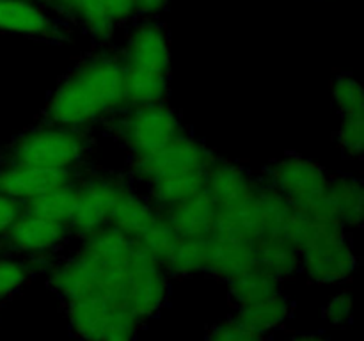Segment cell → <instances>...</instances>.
<instances>
[{"label": "cell", "instance_id": "cell-14", "mask_svg": "<svg viewBox=\"0 0 364 341\" xmlns=\"http://www.w3.org/2000/svg\"><path fill=\"white\" fill-rule=\"evenodd\" d=\"M331 96L340 112L338 146L345 158L359 160L364 149V91L354 75L340 73L331 84Z\"/></svg>", "mask_w": 364, "mask_h": 341}, {"label": "cell", "instance_id": "cell-3", "mask_svg": "<svg viewBox=\"0 0 364 341\" xmlns=\"http://www.w3.org/2000/svg\"><path fill=\"white\" fill-rule=\"evenodd\" d=\"M215 153L188 131L153 155L128 158L127 176L159 210H166L206 187Z\"/></svg>", "mask_w": 364, "mask_h": 341}, {"label": "cell", "instance_id": "cell-21", "mask_svg": "<svg viewBox=\"0 0 364 341\" xmlns=\"http://www.w3.org/2000/svg\"><path fill=\"white\" fill-rule=\"evenodd\" d=\"M329 212L345 229L361 227L364 215L363 181L352 174L331 176L327 190Z\"/></svg>", "mask_w": 364, "mask_h": 341}, {"label": "cell", "instance_id": "cell-12", "mask_svg": "<svg viewBox=\"0 0 364 341\" xmlns=\"http://www.w3.org/2000/svg\"><path fill=\"white\" fill-rule=\"evenodd\" d=\"M77 185V205L68 224L71 237L77 240L109 226L114 206L128 188L134 187L127 174L116 173L80 174Z\"/></svg>", "mask_w": 364, "mask_h": 341}, {"label": "cell", "instance_id": "cell-7", "mask_svg": "<svg viewBox=\"0 0 364 341\" xmlns=\"http://www.w3.org/2000/svg\"><path fill=\"white\" fill-rule=\"evenodd\" d=\"M107 124L128 158L153 155L187 131L181 117L167 102L127 105Z\"/></svg>", "mask_w": 364, "mask_h": 341}, {"label": "cell", "instance_id": "cell-5", "mask_svg": "<svg viewBox=\"0 0 364 341\" xmlns=\"http://www.w3.org/2000/svg\"><path fill=\"white\" fill-rule=\"evenodd\" d=\"M291 242L299 249V272L315 284L347 283L358 270L354 245L338 220L299 213Z\"/></svg>", "mask_w": 364, "mask_h": 341}, {"label": "cell", "instance_id": "cell-18", "mask_svg": "<svg viewBox=\"0 0 364 341\" xmlns=\"http://www.w3.org/2000/svg\"><path fill=\"white\" fill-rule=\"evenodd\" d=\"M160 212L164 213L174 233L185 240H205L217 227L215 205L206 190Z\"/></svg>", "mask_w": 364, "mask_h": 341}, {"label": "cell", "instance_id": "cell-32", "mask_svg": "<svg viewBox=\"0 0 364 341\" xmlns=\"http://www.w3.org/2000/svg\"><path fill=\"white\" fill-rule=\"evenodd\" d=\"M290 341H329V337L322 332H299L294 334Z\"/></svg>", "mask_w": 364, "mask_h": 341}, {"label": "cell", "instance_id": "cell-25", "mask_svg": "<svg viewBox=\"0 0 364 341\" xmlns=\"http://www.w3.org/2000/svg\"><path fill=\"white\" fill-rule=\"evenodd\" d=\"M206 240V238H205ZM180 238L174 251L164 263L171 277H192L206 274V242Z\"/></svg>", "mask_w": 364, "mask_h": 341}, {"label": "cell", "instance_id": "cell-29", "mask_svg": "<svg viewBox=\"0 0 364 341\" xmlns=\"http://www.w3.org/2000/svg\"><path fill=\"white\" fill-rule=\"evenodd\" d=\"M21 210H23V205H21V202L0 194V240L6 237L9 227L13 226L16 217L21 213Z\"/></svg>", "mask_w": 364, "mask_h": 341}, {"label": "cell", "instance_id": "cell-13", "mask_svg": "<svg viewBox=\"0 0 364 341\" xmlns=\"http://www.w3.org/2000/svg\"><path fill=\"white\" fill-rule=\"evenodd\" d=\"M71 25L41 0H0V32L46 43L70 39Z\"/></svg>", "mask_w": 364, "mask_h": 341}, {"label": "cell", "instance_id": "cell-23", "mask_svg": "<svg viewBox=\"0 0 364 341\" xmlns=\"http://www.w3.org/2000/svg\"><path fill=\"white\" fill-rule=\"evenodd\" d=\"M226 284L228 295H230V301L233 302L235 308L251 304V302L270 297V295L283 290V286H281L283 281H279L269 270H265L259 265H252L251 269L235 276Z\"/></svg>", "mask_w": 364, "mask_h": 341}, {"label": "cell", "instance_id": "cell-1", "mask_svg": "<svg viewBox=\"0 0 364 341\" xmlns=\"http://www.w3.org/2000/svg\"><path fill=\"white\" fill-rule=\"evenodd\" d=\"M45 274L63 302L100 298L121 305L142 323L159 315L169 297L167 270L110 226L80 238L77 251L53 259Z\"/></svg>", "mask_w": 364, "mask_h": 341}, {"label": "cell", "instance_id": "cell-16", "mask_svg": "<svg viewBox=\"0 0 364 341\" xmlns=\"http://www.w3.org/2000/svg\"><path fill=\"white\" fill-rule=\"evenodd\" d=\"M206 274L228 283L256 265L255 240L231 227L219 226L206 238Z\"/></svg>", "mask_w": 364, "mask_h": 341}, {"label": "cell", "instance_id": "cell-11", "mask_svg": "<svg viewBox=\"0 0 364 341\" xmlns=\"http://www.w3.org/2000/svg\"><path fill=\"white\" fill-rule=\"evenodd\" d=\"M70 330L80 341H137L144 323L130 311L100 298L64 302Z\"/></svg>", "mask_w": 364, "mask_h": 341}, {"label": "cell", "instance_id": "cell-10", "mask_svg": "<svg viewBox=\"0 0 364 341\" xmlns=\"http://www.w3.org/2000/svg\"><path fill=\"white\" fill-rule=\"evenodd\" d=\"M70 238L73 237L68 224L23 208L0 240V252L34 261L45 272Z\"/></svg>", "mask_w": 364, "mask_h": 341}, {"label": "cell", "instance_id": "cell-20", "mask_svg": "<svg viewBox=\"0 0 364 341\" xmlns=\"http://www.w3.org/2000/svg\"><path fill=\"white\" fill-rule=\"evenodd\" d=\"M233 316L249 329L256 330L263 336H269L276 330H281L290 322V318L294 316V302L281 290L270 297L251 302V304L238 305L235 308Z\"/></svg>", "mask_w": 364, "mask_h": 341}, {"label": "cell", "instance_id": "cell-31", "mask_svg": "<svg viewBox=\"0 0 364 341\" xmlns=\"http://www.w3.org/2000/svg\"><path fill=\"white\" fill-rule=\"evenodd\" d=\"M46 7L53 11L59 18H63L66 23L71 25V16H73V9L77 6L78 0H41ZM73 27V25H71Z\"/></svg>", "mask_w": 364, "mask_h": 341}, {"label": "cell", "instance_id": "cell-19", "mask_svg": "<svg viewBox=\"0 0 364 341\" xmlns=\"http://www.w3.org/2000/svg\"><path fill=\"white\" fill-rule=\"evenodd\" d=\"M160 217H162V212L134 185L124 192L123 197L114 206L109 226L130 238L134 244H137L155 226Z\"/></svg>", "mask_w": 364, "mask_h": 341}, {"label": "cell", "instance_id": "cell-8", "mask_svg": "<svg viewBox=\"0 0 364 341\" xmlns=\"http://www.w3.org/2000/svg\"><path fill=\"white\" fill-rule=\"evenodd\" d=\"M262 180L299 213L334 219L327 202L331 174L315 160L288 153L269 163Z\"/></svg>", "mask_w": 364, "mask_h": 341}, {"label": "cell", "instance_id": "cell-15", "mask_svg": "<svg viewBox=\"0 0 364 341\" xmlns=\"http://www.w3.org/2000/svg\"><path fill=\"white\" fill-rule=\"evenodd\" d=\"M135 20L134 0H78L71 25L80 28L96 46H109L116 32Z\"/></svg>", "mask_w": 364, "mask_h": 341}, {"label": "cell", "instance_id": "cell-4", "mask_svg": "<svg viewBox=\"0 0 364 341\" xmlns=\"http://www.w3.org/2000/svg\"><path fill=\"white\" fill-rule=\"evenodd\" d=\"M124 105L166 102L171 80V41L167 27L155 18H139L127 27L119 50Z\"/></svg>", "mask_w": 364, "mask_h": 341}, {"label": "cell", "instance_id": "cell-24", "mask_svg": "<svg viewBox=\"0 0 364 341\" xmlns=\"http://www.w3.org/2000/svg\"><path fill=\"white\" fill-rule=\"evenodd\" d=\"M80 176V174H78ZM78 180V178H77ZM77 180L64 183L60 187L52 188L45 194L38 195L32 201L25 202L23 208L28 212H34L38 215L48 217V219L59 220V222L70 224L71 215H73L75 205L78 197V185Z\"/></svg>", "mask_w": 364, "mask_h": 341}, {"label": "cell", "instance_id": "cell-9", "mask_svg": "<svg viewBox=\"0 0 364 341\" xmlns=\"http://www.w3.org/2000/svg\"><path fill=\"white\" fill-rule=\"evenodd\" d=\"M262 178L244 166L215 156L206 174L205 190L217 210V224L251 237V215Z\"/></svg>", "mask_w": 364, "mask_h": 341}, {"label": "cell", "instance_id": "cell-27", "mask_svg": "<svg viewBox=\"0 0 364 341\" xmlns=\"http://www.w3.org/2000/svg\"><path fill=\"white\" fill-rule=\"evenodd\" d=\"M267 336L249 329L235 316L220 320L210 327L205 341H265Z\"/></svg>", "mask_w": 364, "mask_h": 341}, {"label": "cell", "instance_id": "cell-30", "mask_svg": "<svg viewBox=\"0 0 364 341\" xmlns=\"http://www.w3.org/2000/svg\"><path fill=\"white\" fill-rule=\"evenodd\" d=\"M135 13L139 18H155L159 16L162 11L167 9L171 0H134Z\"/></svg>", "mask_w": 364, "mask_h": 341}, {"label": "cell", "instance_id": "cell-26", "mask_svg": "<svg viewBox=\"0 0 364 341\" xmlns=\"http://www.w3.org/2000/svg\"><path fill=\"white\" fill-rule=\"evenodd\" d=\"M39 266L28 259L16 256H0V302L20 291L36 274Z\"/></svg>", "mask_w": 364, "mask_h": 341}, {"label": "cell", "instance_id": "cell-28", "mask_svg": "<svg viewBox=\"0 0 364 341\" xmlns=\"http://www.w3.org/2000/svg\"><path fill=\"white\" fill-rule=\"evenodd\" d=\"M323 316L334 327H347L354 316V295L350 290H341L329 298L323 308Z\"/></svg>", "mask_w": 364, "mask_h": 341}, {"label": "cell", "instance_id": "cell-6", "mask_svg": "<svg viewBox=\"0 0 364 341\" xmlns=\"http://www.w3.org/2000/svg\"><path fill=\"white\" fill-rule=\"evenodd\" d=\"M91 146L92 139L89 131L71 130L43 121L39 126L28 128L18 135L2 153L0 163L80 173L78 169L87 160Z\"/></svg>", "mask_w": 364, "mask_h": 341}, {"label": "cell", "instance_id": "cell-17", "mask_svg": "<svg viewBox=\"0 0 364 341\" xmlns=\"http://www.w3.org/2000/svg\"><path fill=\"white\" fill-rule=\"evenodd\" d=\"M78 174L80 173L32 169V167L0 163V194L25 205L52 188L75 181Z\"/></svg>", "mask_w": 364, "mask_h": 341}, {"label": "cell", "instance_id": "cell-2", "mask_svg": "<svg viewBox=\"0 0 364 341\" xmlns=\"http://www.w3.org/2000/svg\"><path fill=\"white\" fill-rule=\"evenodd\" d=\"M124 105L123 73L117 52L96 46L57 84L43 109L45 123L89 131L109 123Z\"/></svg>", "mask_w": 364, "mask_h": 341}, {"label": "cell", "instance_id": "cell-22", "mask_svg": "<svg viewBox=\"0 0 364 341\" xmlns=\"http://www.w3.org/2000/svg\"><path fill=\"white\" fill-rule=\"evenodd\" d=\"M256 265L269 270L279 281L290 279L299 272L301 258L299 249L290 238L284 237H263L255 242Z\"/></svg>", "mask_w": 364, "mask_h": 341}]
</instances>
